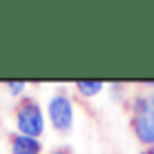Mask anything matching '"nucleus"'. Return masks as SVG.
Returning <instances> with one entry per match:
<instances>
[{
  "label": "nucleus",
  "instance_id": "0eeeda50",
  "mask_svg": "<svg viewBox=\"0 0 154 154\" xmlns=\"http://www.w3.org/2000/svg\"><path fill=\"white\" fill-rule=\"evenodd\" d=\"M49 154H74L69 147H56V150H51Z\"/></svg>",
  "mask_w": 154,
  "mask_h": 154
},
{
  "label": "nucleus",
  "instance_id": "f257e3e1",
  "mask_svg": "<svg viewBox=\"0 0 154 154\" xmlns=\"http://www.w3.org/2000/svg\"><path fill=\"white\" fill-rule=\"evenodd\" d=\"M14 119H16V132H18V134L34 136V139H40V136L45 134L47 114L34 96H25L16 105Z\"/></svg>",
  "mask_w": 154,
  "mask_h": 154
},
{
  "label": "nucleus",
  "instance_id": "6e6552de",
  "mask_svg": "<svg viewBox=\"0 0 154 154\" xmlns=\"http://www.w3.org/2000/svg\"><path fill=\"white\" fill-rule=\"evenodd\" d=\"M150 105H152V109H154V83H152V92H150Z\"/></svg>",
  "mask_w": 154,
  "mask_h": 154
},
{
  "label": "nucleus",
  "instance_id": "423d86ee",
  "mask_svg": "<svg viewBox=\"0 0 154 154\" xmlns=\"http://www.w3.org/2000/svg\"><path fill=\"white\" fill-rule=\"evenodd\" d=\"M5 87L9 89L11 96H23V92L27 89V83L25 81H9V83H5Z\"/></svg>",
  "mask_w": 154,
  "mask_h": 154
},
{
  "label": "nucleus",
  "instance_id": "39448f33",
  "mask_svg": "<svg viewBox=\"0 0 154 154\" xmlns=\"http://www.w3.org/2000/svg\"><path fill=\"white\" fill-rule=\"evenodd\" d=\"M74 89L83 98H94L105 89V83L103 81H78V83H74Z\"/></svg>",
  "mask_w": 154,
  "mask_h": 154
},
{
  "label": "nucleus",
  "instance_id": "f03ea898",
  "mask_svg": "<svg viewBox=\"0 0 154 154\" xmlns=\"http://www.w3.org/2000/svg\"><path fill=\"white\" fill-rule=\"evenodd\" d=\"M47 121L58 134H69L74 130V119H76V105L74 98L65 89H56L47 100Z\"/></svg>",
  "mask_w": 154,
  "mask_h": 154
},
{
  "label": "nucleus",
  "instance_id": "1a4fd4ad",
  "mask_svg": "<svg viewBox=\"0 0 154 154\" xmlns=\"http://www.w3.org/2000/svg\"><path fill=\"white\" fill-rule=\"evenodd\" d=\"M147 154H154V147H147V150H145Z\"/></svg>",
  "mask_w": 154,
  "mask_h": 154
},
{
  "label": "nucleus",
  "instance_id": "7ed1b4c3",
  "mask_svg": "<svg viewBox=\"0 0 154 154\" xmlns=\"http://www.w3.org/2000/svg\"><path fill=\"white\" fill-rule=\"evenodd\" d=\"M132 132H134L136 141L145 147H154V109L150 105V109L141 114H132Z\"/></svg>",
  "mask_w": 154,
  "mask_h": 154
},
{
  "label": "nucleus",
  "instance_id": "20e7f679",
  "mask_svg": "<svg viewBox=\"0 0 154 154\" xmlns=\"http://www.w3.org/2000/svg\"><path fill=\"white\" fill-rule=\"evenodd\" d=\"M9 152L11 154H42V141L14 132L9 136Z\"/></svg>",
  "mask_w": 154,
  "mask_h": 154
}]
</instances>
